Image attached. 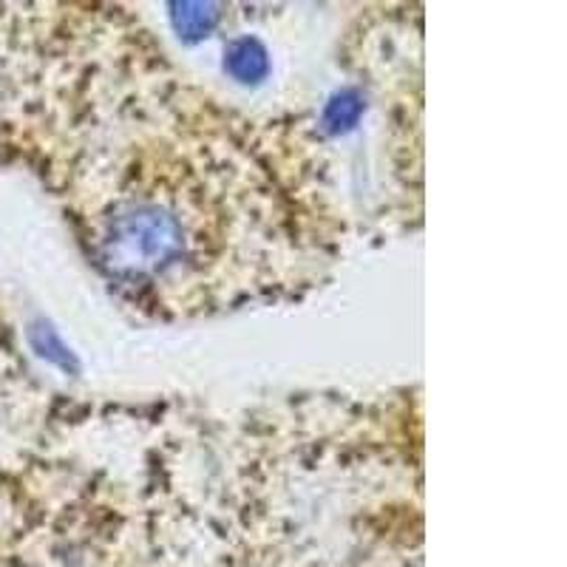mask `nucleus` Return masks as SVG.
Returning a JSON list of instances; mask_svg holds the SVG:
<instances>
[{"instance_id":"nucleus-1","label":"nucleus","mask_w":567,"mask_h":567,"mask_svg":"<svg viewBox=\"0 0 567 567\" xmlns=\"http://www.w3.org/2000/svg\"><path fill=\"white\" fill-rule=\"evenodd\" d=\"M182 252V227L168 210L140 205L120 213L103 239L105 265L123 276H148Z\"/></svg>"},{"instance_id":"nucleus-2","label":"nucleus","mask_w":567,"mask_h":567,"mask_svg":"<svg viewBox=\"0 0 567 567\" xmlns=\"http://www.w3.org/2000/svg\"><path fill=\"white\" fill-rule=\"evenodd\" d=\"M225 69L227 74L239 80V83L256 85L270 74V54H267V49L261 45V40L239 38L227 45Z\"/></svg>"},{"instance_id":"nucleus-3","label":"nucleus","mask_w":567,"mask_h":567,"mask_svg":"<svg viewBox=\"0 0 567 567\" xmlns=\"http://www.w3.org/2000/svg\"><path fill=\"white\" fill-rule=\"evenodd\" d=\"M221 18V7L219 3H194V0H187V3H171V23H174L176 34L187 43H196V40L207 38V34L216 29Z\"/></svg>"},{"instance_id":"nucleus-4","label":"nucleus","mask_w":567,"mask_h":567,"mask_svg":"<svg viewBox=\"0 0 567 567\" xmlns=\"http://www.w3.org/2000/svg\"><path fill=\"white\" fill-rule=\"evenodd\" d=\"M363 109H367V103H363L358 91H341V94L329 100L327 111H323V128L329 134H347V131H352L358 125V120L363 116Z\"/></svg>"},{"instance_id":"nucleus-5","label":"nucleus","mask_w":567,"mask_h":567,"mask_svg":"<svg viewBox=\"0 0 567 567\" xmlns=\"http://www.w3.org/2000/svg\"><path fill=\"white\" fill-rule=\"evenodd\" d=\"M29 338H32V347L38 349L40 358L58 363V367L65 369V372H78L80 369L78 358H74V354H71V349L60 341V336L54 332L52 323H45V321L32 323V332H29Z\"/></svg>"}]
</instances>
